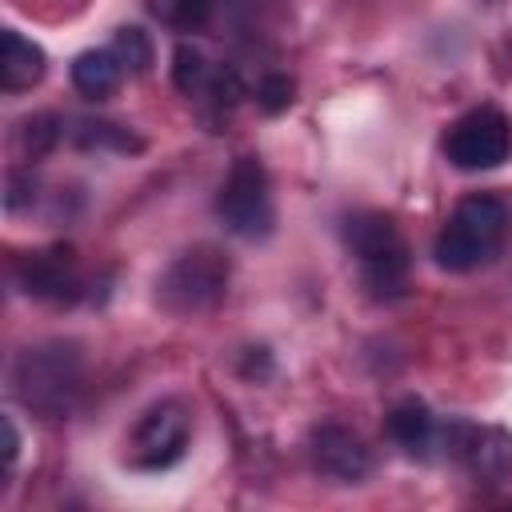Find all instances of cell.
<instances>
[{"mask_svg": "<svg viewBox=\"0 0 512 512\" xmlns=\"http://www.w3.org/2000/svg\"><path fill=\"white\" fill-rule=\"evenodd\" d=\"M504 232H508V204L492 192H476L456 204L452 220L440 228L432 244V256L448 272H468L496 256V248L504 244Z\"/></svg>", "mask_w": 512, "mask_h": 512, "instance_id": "cell-1", "label": "cell"}, {"mask_svg": "<svg viewBox=\"0 0 512 512\" xmlns=\"http://www.w3.org/2000/svg\"><path fill=\"white\" fill-rule=\"evenodd\" d=\"M12 384H16V396L32 412L64 416L80 392V348L52 340V344L20 352L12 368Z\"/></svg>", "mask_w": 512, "mask_h": 512, "instance_id": "cell-2", "label": "cell"}, {"mask_svg": "<svg viewBox=\"0 0 512 512\" xmlns=\"http://www.w3.org/2000/svg\"><path fill=\"white\" fill-rule=\"evenodd\" d=\"M224 288H228V260L216 248L200 244V248H188L184 256H176L168 264V272L160 276L156 296L168 312L188 316V312L212 308L224 296Z\"/></svg>", "mask_w": 512, "mask_h": 512, "instance_id": "cell-3", "label": "cell"}, {"mask_svg": "<svg viewBox=\"0 0 512 512\" xmlns=\"http://www.w3.org/2000/svg\"><path fill=\"white\" fill-rule=\"evenodd\" d=\"M220 220L244 236V240H264L272 232V192H268V172L256 156H240L220 188L216 200Z\"/></svg>", "mask_w": 512, "mask_h": 512, "instance_id": "cell-4", "label": "cell"}, {"mask_svg": "<svg viewBox=\"0 0 512 512\" xmlns=\"http://www.w3.org/2000/svg\"><path fill=\"white\" fill-rule=\"evenodd\" d=\"M512 152V124L500 108H476L460 116L444 136V156L464 172H484L504 164Z\"/></svg>", "mask_w": 512, "mask_h": 512, "instance_id": "cell-5", "label": "cell"}, {"mask_svg": "<svg viewBox=\"0 0 512 512\" xmlns=\"http://www.w3.org/2000/svg\"><path fill=\"white\" fill-rule=\"evenodd\" d=\"M184 444H188V416L176 400H164V404L148 408L144 420L136 424L132 460L140 468H168L184 456Z\"/></svg>", "mask_w": 512, "mask_h": 512, "instance_id": "cell-6", "label": "cell"}, {"mask_svg": "<svg viewBox=\"0 0 512 512\" xmlns=\"http://www.w3.org/2000/svg\"><path fill=\"white\" fill-rule=\"evenodd\" d=\"M308 452H312V464L324 476L340 480V484H360L368 476V468H372V456H368L364 440L352 428H344V424H320V428H312Z\"/></svg>", "mask_w": 512, "mask_h": 512, "instance_id": "cell-7", "label": "cell"}, {"mask_svg": "<svg viewBox=\"0 0 512 512\" xmlns=\"http://www.w3.org/2000/svg\"><path fill=\"white\" fill-rule=\"evenodd\" d=\"M448 452L460 456L484 480H504L512 472V432H504V428L452 424L448 428Z\"/></svg>", "mask_w": 512, "mask_h": 512, "instance_id": "cell-8", "label": "cell"}, {"mask_svg": "<svg viewBox=\"0 0 512 512\" xmlns=\"http://www.w3.org/2000/svg\"><path fill=\"white\" fill-rule=\"evenodd\" d=\"M20 288L28 296H36V300H68V296H76L80 276H76L72 248H44V252L24 256Z\"/></svg>", "mask_w": 512, "mask_h": 512, "instance_id": "cell-9", "label": "cell"}, {"mask_svg": "<svg viewBox=\"0 0 512 512\" xmlns=\"http://www.w3.org/2000/svg\"><path fill=\"white\" fill-rule=\"evenodd\" d=\"M344 244L352 248V256H360V264L408 252L404 236L396 232V224L384 212H356V216H348L344 220Z\"/></svg>", "mask_w": 512, "mask_h": 512, "instance_id": "cell-10", "label": "cell"}, {"mask_svg": "<svg viewBox=\"0 0 512 512\" xmlns=\"http://www.w3.org/2000/svg\"><path fill=\"white\" fill-rule=\"evenodd\" d=\"M44 76V48L20 36L16 28L0 32V88L4 92H24L40 84Z\"/></svg>", "mask_w": 512, "mask_h": 512, "instance_id": "cell-11", "label": "cell"}, {"mask_svg": "<svg viewBox=\"0 0 512 512\" xmlns=\"http://www.w3.org/2000/svg\"><path fill=\"white\" fill-rule=\"evenodd\" d=\"M120 72H124V68H120V60L112 56V48H108V52H84V56H76V64H72V84H76L80 96L104 100V96L116 92Z\"/></svg>", "mask_w": 512, "mask_h": 512, "instance_id": "cell-12", "label": "cell"}, {"mask_svg": "<svg viewBox=\"0 0 512 512\" xmlns=\"http://www.w3.org/2000/svg\"><path fill=\"white\" fill-rule=\"evenodd\" d=\"M388 436L408 448V452H420L428 440H432V412L420 404V400H400L392 412H388Z\"/></svg>", "mask_w": 512, "mask_h": 512, "instance_id": "cell-13", "label": "cell"}, {"mask_svg": "<svg viewBox=\"0 0 512 512\" xmlns=\"http://www.w3.org/2000/svg\"><path fill=\"white\" fill-rule=\"evenodd\" d=\"M112 56L120 60L124 72H148L152 68V40L140 24H124L112 36Z\"/></svg>", "mask_w": 512, "mask_h": 512, "instance_id": "cell-14", "label": "cell"}, {"mask_svg": "<svg viewBox=\"0 0 512 512\" xmlns=\"http://www.w3.org/2000/svg\"><path fill=\"white\" fill-rule=\"evenodd\" d=\"M172 84H176L184 96H196V92L208 84V60H204L200 48L176 44V52H172Z\"/></svg>", "mask_w": 512, "mask_h": 512, "instance_id": "cell-15", "label": "cell"}, {"mask_svg": "<svg viewBox=\"0 0 512 512\" xmlns=\"http://www.w3.org/2000/svg\"><path fill=\"white\" fill-rule=\"evenodd\" d=\"M292 100H296V84H292L288 76H280V72L264 76L260 88H256V104H260L264 112H284Z\"/></svg>", "mask_w": 512, "mask_h": 512, "instance_id": "cell-16", "label": "cell"}, {"mask_svg": "<svg viewBox=\"0 0 512 512\" xmlns=\"http://www.w3.org/2000/svg\"><path fill=\"white\" fill-rule=\"evenodd\" d=\"M20 140H24V148H28L32 156H44V152L56 144V120H52V116H32V120L24 124V132H20Z\"/></svg>", "mask_w": 512, "mask_h": 512, "instance_id": "cell-17", "label": "cell"}, {"mask_svg": "<svg viewBox=\"0 0 512 512\" xmlns=\"http://www.w3.org/2000/svg\"><path fill=\"white\" fill-rule=\"evenodd\" d=\"M172 24L176 28H184V32H196V28H204L208 24V16H212V0H172Z\"/></svg>", "mask_w": 512, "mask_h": 512, "instance_id": "cell-18", "label": "cell"}, {"mask_svg": "<svg viewBox=\"0 0 512 512\" xmlns=\"http://www.w3.org/2000/svg\"><path fill=\"white\" fill-rule=\"evenodd\" d=\"M80 140H84V144H116V148H140V140H132L128 132H120L116 124H84Z\"/></svg>", "mask_w": 512, "mask_h": 512, "instance_id": "cell-19", "label": "cell"}, {"mask_svg": "<svg viewBox=\"0 0 512 512\" xmlns=\"http://www.w3.org/2000/svg\"><path fill=\"white\" fill-rule=\"evenodd\" d=\"M0 428H4V464L12 468V464H16V452H20V436H16L12 416H4V420H0Z\"/></svg>", "mask_w": 512, "mask_h": 512, "instance_id": "cell-20", "label": "cell"}]
</instances>
